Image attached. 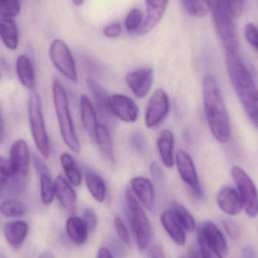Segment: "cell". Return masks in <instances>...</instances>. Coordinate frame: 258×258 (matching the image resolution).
Listing matches in <instances>:
<instances>
[{"label":"cell","instance_id":"obj_1","mask_svg":"<svg viewBox=\"0 0 258 258\" xmlns=\"http://www.w3.org/2000/svg\"><path fill=\"white\" fill-rule=\"evenodd\" d=\"M203 98L208 125L218 142L225 144L231 137L230 117L216 78L212 75L204 77Z\"/></svg>","mask_w":258,"mask_h":258},{"label":"cell","instance_id":"obj_2","mask_svg":"<svg viewBox=\"0 0 258 258\" xmlns=\"http://www.w3.org/2000/svg\"><path fill=\"white\" fill-rule=\"evenodd\" d=\"M226 66L233 89L251 122L258 128V89L239 53H227Z\"/></svg>","mask_w":258,"mask_h":258},{"label":"cell","instance_id":"obj_3","mask_svg":"<svg viewBox=\"0 0 258 258\" xmlns=\"http://www.w3.org/2000/svg\"><path fill=\"white\" fill-rule=\"evenodd\" d=\"M9 159L12 176L6 183L8 192L10 195H19L27 186L30 168V150L24 140L18 139L12 144Z\"/></svg>","mask_w":258,"mask_h":258},{"label":"cell","instance_id":"obj_4","mask_svg":"<svg viewBox=\"0 0 258 258\" xmlns=\"http://www.w3.org/2000/svg\"><path fill=\"white\" fill-rule=\"evenodd\" d=\"M52 92L54 108L62 139L74 153H80V141L71 117L68 95L64 87L59 80H55L53 83Z\"/></svg>","mask_w":258,"mask_h":258},{"label":"cell","instance_id":"obj_5","mask_svg":"<svg viewBox=\"0 0 258 258\" xmlns=\"http://www.w3.org/2000/svg\"><path fill=\"white\" fill-rule=\"evenodd\" d=\"M209 7L217 33L226 52H238L239 40L234 16L232 15L225 0H209Z\"/></svg>","mask_w":258,"mask_h":258},{"label":"cell","instance_id":"obj_6","mask_svg":"<svg viewBox=\"0 0 258 258\" xmlns=\"http://www.w3.org/2000/svg\"><path fill=\"white\" fill-rule=\"evenodd\" d=\"M125 197L129 221L138 248L141 251H144L148 248L151 242V224L132 189H126Z\"/></svg>","mask_w":258,"mask_h":258},{"label":"cell","instance_id":"obj_7","mask_svg":"<svg viewBox=\"0 0 258 258\" xmlns=\"http://www.w3.org/2000/svg\"><path fill=\"white\" fill-rule=\"evenodd\" d=\"M28 116L36 148L45 159H48L51 153V146L44 121L42 101L38 94H33L29 98Z\"/></svg>","mask_w":258,"mask_h":258},{"label":"cell","instance_id":"obj_8","mask_svg":"<svg viewBox=\"0 0 258 258\" xmlns=\"http://www.w3.org/2000/svg\"><path fill=\"white\" fill-rule=\"evenodd\" d=\"M231 174L243 209L248 216L255 218L258 215V192L255 184L246 171L240 167H233Z\"/></svg>","mask_w":258,"mask_h":258},{"label":"cell","instance_id":"obj_9","mask_svg":"<svg viewBox=\"0 0 258 258\" xmlns=\"http://www.w3.org/2000/svg\"><path fill=\"white\" fill-rule=\"evenodd\" d=\"M49 56L56 69L72 82L78 81L75 60L68 45L60 39L51 42L49 48Z\"/></svg>","mask_w":258,"mask_h":258},{"label":"cell","instance_id":"obj_10","mask_svg":"<svg viewBox=\"0 0 258 258\" xmlns=\"http://www.w3.org/2000/svg\"><path fill=\"white\" fill-rule=\"evenodd\" d=\"M176 163L179 175L183 183L189 188L195 198L201 200L203 197V189L190 155L184 150H179L176 156Z\"/></svg>","mask_w":258,"mask_h":258},{"label":"cell","instance_id":"obj_11","mask_svg":"<svg viewBox=\"0 0 258 258\" xmlns=\"http://www.w3.org/2000/svg\"><path fill=\"white\" fill-rule=\"evenodd\" d=\"M169 110V99L166 92L163 89H157L152 95L147 104L145 113L146 126L149 128L157 126L165 119Z\"/></svg>","mask_w":258,"mask_h":258},{"label":"cell","instance_id":"obj_12","mask_svg":"<svg viewBox=\"0 0 258 258\" xmlns=\"http://www.w3.org/2000/svg\"><path fill=\"white\" fill-rule=\"evenodd\" d=\"M110 110L113 116L125 122H135L139 116V109L136 103L128 97L122 95L110 96Z\"/></svg>","mask_w":258,"mask_h":258},{"label":"cell","instance_id":"obj_13","mask_svg":"<svg viewBox=\"0 0 258 258\" xmlns=\"http://www.w3.org/2000/svg\"><path fill=\"white\" fill-rule=\"evenodd\" d=\"M125 81L129 89L137 98H145L153 85V69L146 67L132 71L127 74Z\"/></svg>","mask_w":258,"mask_h":258},{"label":"cell","instance_id":"obj_14","mask_svg":"<svg viewBox=\"0 0 258 258\" xmlns=\"http://www.w3.org/2000/svg\"><path fill=\"white\" fill-rule=\"evenodd\" d=\"M168 2L169 0H145L147 14L138 34H147L159 24L165 15Z\"/></svg>","mask_w":258,"mask_h":258},{"label":"cell","instance_id":"obj_15","mask_svg":"<svg viewBox=\"0 0 258 258\" xmlns=\"http://www.w3.org/2000/svg\"><path fill=\"white\" fill-rule=\"evenodd\" d=\"M218 207L224 213L230 216H236L243 209L239 192L232 186H224L217 196Z\"/></svg>","mask_w":258,"mask_h":258},{"label":"cell","instance_id":"obj_16","mask_svg":"<svg viewBox=\"0 0 258 258\" xmlns=\"http://www.w3.org/2000/svg\"><path fill=\"white\" fill-rule=\"evenodd\" d=\"M198 233L209 245L219 251L221 254L227 252L228 244L227 239L216 224L212 221H206L200 227Z\"/></svg>","mask_w":258,"mask_h":258},{"label":"cell","instance_id":"obj_17","mask_svg":"<svg viewBox=\"0 0 258 258\" xmlns=\"http://www.w3.org/2000/svg\"><path fill=\"white\" fill-rule=\"evenodd\" d=\"M161 223L168 236L177 245L183 246L186 244L185 230L172 210L166 211L161 215Z\"/></svg>","mask_w":258,"mask_h":258},{"label":"cell","instance_id":"obj_18","mask_svg":"<svg viewBox=\"0 0 258 258\" xmlns=\"http://www.w3.org/2000/svg\"><path fill=\"white\" fill-rule=\"evenodd\" d=\"M131 188L139 201L149 210L154 206L155 192L153 183L144 177H135L131 180Z\"/></svg>","mask_w":258,"mask_h":258},{"label":"cell","instance_id":"obj_19","mask_svg":"<svg viewBox=\"0 0 258 258\" xmlns=\"http://www.w3.org/2000/svg\"><path fill=\"white\" fill-rule=\"evenodd\" d=\"M54 182L55 197L62 207L67 211L74 210L77 204V197L71 183L62 175L57 176Z\"/></svg>","mask_w":258,"mask_h":258},{"label":"cell","instance_id":"obj_20","mask_svg":"<svg viewBox=\"0 0 258 258\" xmlns=\"http://www.w3.org/2000/svg\"><path fill=\"white\" fill-rule=\"evenodd\" d=\"M29 232L27 223L23 221H15L8 223L4 227V236L8 243L18 248L23 245Z\"/></svg>","mask_w":258,"mask_h":258},{"label":"cell","instance_id":"obj_21","mask_svg":"<svg viewBox=\"0 0 258 258\" xmlns=\"http://www.w3.org/2000/svg\"><path fill=\"white\" fill-rule=\"evenodd\" d=\"M80 110L83 127L88 135L95 139V133L99 124L98 123L96 113L90 100L85 95L80 97Z\"/></svg>","mask_w":258,"mask_h":258},{"label":"cell","instance_id":"obj_22","mask_svg":"<svg viewBox=\"0 0 258 258\" xmlns=\"http://www.w3.org/2000/svg\"><path fill=\"white\" fill-rule=\"evenodd\" d=\"M174 135L168 129L162 131L157 139L158 151L162 163L167 168H171L174 165Z\"/></svg>","mask_w":258,"mask_h":258},{"label":"cell","instance_id":"obj_23","mask_svg":"<svg viewBox=\"0 0 258 258\" xmlns=\"http://www.w3.org/2000/svg\"><path fill=\"white\" fill-rule=\"evenodd\" d=\"M66 232L68 237L76 245L86 243L89 237V230L82 218L72 216L67 220Z\"/></svg>","mask_w":258,"mask_h":258},{"label":"cell","instance_id":"obj_24","mask_svg":"<svg viewBox=\"0 0 258 258\" xmlns=\"http://www.w3.org/2000/svg\"><path fill=\"white\" fill-rule=\"evenodd\" d=\"M16 71L21 84L28 89H32L36 85L34 69L27 56L20 55L16 60Z\"/></svg>","mask_w":258,"mask_h":258},{"label":"cell","instance_id":"obj_25","mask_svg":"<svg viewBox=\"0 0 258 258\" xmlns=\"http://www.w3.org/2000/svg\"><path fill=\"white\" fill-rule=\"evenodd\" d=\"M86 83L89 86V90L95 98V102L101 112V114L103 116H105V118H110V116H113L109 105L110 96H109L104 88L92 79H88L86 80Z\"/></svg>","mask_w":258,"mask_h":258},{"label":"cell","instance_id":"obj_26","mask_svg":"<svg viewBox=\"0 0 258 258\" xmlns=\"http://www.w3.org/2000/svg\"><path fill=\"white\" fill-rule=\"evenodd\" d=\"M0 38L9 49L16 50L18 48V28L12 18H0Z\"/></svg>","mask_w":258,"mask_h":258},{"label":"cell","instance_id":"obj_27","mask_svg":"<svg viewBox=\"0 0 258 258\" xmlns=\"http://www.w3.org/2000/svg\"><path fill=\"white\" fill-rule=\"evenodd\" d=\"M95 142L98 144L100 150L104 157L110 162H115L114 148L111 135L107 127L103 125H98L95 136Z\"/></svg>","mask_w":258,"mask_h":258},{"label":"cell","instance_id":"obj_28","mask_svg":"<svg viewBox=\"0 0 258 258\" xmlns=\"http://www.w3.org/2000/svg\"><path fill=\"white\" fill-rule=\"evenodd\" d=\"M86 183L92 197L98 203H103L107 196V188L102 177L89 171L86 174Z\"/></svg>","mask_w":258,"mask_h":258},{"label":"cell","instance_id":"obj_29","mask_svg":"<svg viewBox=\"0 0 258 258\" xmlns=\"http://www.w3.org/2000/svg\"><path fill=\"white\" fill-rule=\"evenodd\" d=\"M60 163L63 167L68 181L74 186H80L82 181L81 173H80L74 158L68 153H62L60 155Z\"/></svg>","mask_w":258,"mask_h":258},{"label":"cell","instance_id":"obj_30","mask_svg":"<svg viewBox=\"0 0 258 258\" xmlns=\"http://www.w3.org/2000/svg\"><path fill=\"white\" fill-rule=\"evenodd\" d=\"M39 183H40L41 200L45 206H49L52 203L55 197L54 182H53L51 179L50 171L39 174Z\"/></svg>","mask_w":258,"mask_h":258},{"label":"cell","instance_id":"obj_31","mask_svg":"<svg viewBox=\"0 0 258 258\" xmlns=\"http://www.w3.org/2000/svg\"><path fill=\"white\" fill-rule=\"evenodd\" d=\"M186 12L196 18H203L210 11L209 0H181Z\"/></svg>","mask_w":258,"mask_h":258},{"label":"cell","instance_id":"obj_32","mask_svg":"<svg viewBox=\"0 0 258 258\" xmlns=\"http://www.w3.org/2000/svg\"><path fill=\"white\" fill-rule=\"evenodd\" d=\"M27 212L24 203L16 200H7L0 204V213L7 218H21Z\"/></svg>","mask_w":258,"mask_h":258},{"label":"cell","instance_id":"obj_33","mask_svg":"<svg viewBox=\"0 0 258 258\" xmlns=\"http://www.w3.org/2000/svg\"><path fill=\"white\" fill-rule=\"evenodd\" d=\"M171 210L174 212L177 219L180 221L185 230L190 232V233L195 230V220L184 206H181L178 203H174L171 207Z\"/></svg>","mask_w":258,"mask_h":258},{"label":"cell","instance_id":"obj_34","mask_svg":"<svg viewBox=\"0 0 258 258\" xmlns=\"http://www.w3.org/2000/svg\"><path fill=\"white\" fill-rule=\"evenodd\" d=\"M19 0H0V18H12L21 12Z\"/></svg>","mask_w":258,"mask_h":258},{"label":"cell","instance_id":"obj_35","mask_svg":"<svg viewBox=\"0 0 258 258\" xmlns=\"http://www.w3.org/2000/svg\"><path fill=\"white\" fill-rule=\"evenodd\" d=\"M143 13L138 9H133L125 18V27L129 33L138 32L143 24Z\"/></svg>","mask_w":258,"mask_h":258},{"label":"cell","instance_id":"obj_36","mask_svg":"<svg viewBox=\"0 0 258 258\" xmlns=\"http://www.w3.org/2000/svg\"><path fill=\"white\" fill-rule=\"evenodd\" d=\"M198 241L203 258H223L221 253L209 245L199 233Z\"/></svg>","mask_w":258,"mask_h":258},{"label":"cell","instance_id":"obj_37","mask_svg":"<svg viewBox=\"0 0 258 258\" xmlns=\"http://www.w3.org/2000/svg\"><path fill=\"white\" fill-rule=\"evenodd\" d=\"M114 227L117 236L123 243L128 245L130 243L131 237L128 227L125 225L124 221L119 217L116 216L114 218Z\"/></svg>","mask_w":258,"mask_h":258},{"label":"cell","instance_id":"obj_38","mask_svg":"<svg viewBox=\"0 0 258 258\" xmlns=\"http://www.w3.org/2000/svg\"><path fill=\"white\" fill-rule=\"evenodd\" d=\"M245 37L251 47L258 51V27L253 23H248L245 28Z\"/></svg>","mask_w":258,"mask_h":258},{"label":"cell","instance_id":"obj_39","mask_svg":"<svg viewBox=\"0 0 258 258\" xmlns=\"http://www.w3.org/2000/svg\"><path fill=\"white\" fill-rule=\"evenodd\" d=\"M12 176V169H11L9 159H5L0 156V186L4 187L8 180Z\"/></svg>","mask_w":258,"mask_h":258},{"label":"cell","instance_id":"obj_40","mask_svg":"<svg viewBox=\"0 0 258 258\" xmlns=\"http://www.w3.org/2000/svg\"><path fill=\"white\" fill-rule=\"evenodd\" d=\"M83 221L87 226L89 232L94 231L98 224V218L94 210L86 209L83 214Z\"/></svg>","mask_w":258,"mask_h":258},{"label":"cell","instance_id":"obj_41","mask_svg":"<svg viewBox=\"0 0 258 258\" xmlns=\"http://www.w3.org/2000/svg\"><path fill=\"white\" fill-rule=\"evenodd\" d=\"M131 142L137 151L141 153H145L146 150H147L145 138L141 132H135L131 138Z\"/></svg>","mask_w":258,"mask_h":258},{"label":"cell","instance_id":"obj_42","mask_svg":"<svg viewBox=\"0 0 258 258\" xmlns=\"http://www.w3.org/2000/svg\"><path fill=\"white\" fill-rule=\"evenodd\" d=\"M225 2L234 18L240 16L243 11L245 0H225Z\"/></svg>","mask_w":258,"mask_h":258},{"label":"cell","instance_id":"obj_43","mask_svg":"<svg viewBox=\"0 0 258 258\" xmlns=\"http://www.w3.org/2000/svg\"><path fill=\"white\" fill-rule=\"evenodd\" d=\"M122 27L119 23H113L104 27L103 33L108 38H115L122 33Z\"/></svg>","mask_w":258,"mask_h":258},{"label":"cell","instance_id":"obj_44","mask_svg":"<svg viewBox=\"0 0 258 258\" xmlns=\"http://www.w3.org/2000/svg\"><path fill=\"white\" fill-rule=\"evenodd\" d=\"M224 225L227 234L232 239H236L239 236V228L233 221H230V220H226L224 222Z\"/></svg>","mask_w":258,"mask_h":258},{"label":"cell","instance_id":"obj_45","mask_svg":"<svg viewBox=\"0 0 258 258\" xmlns=\"http://www.w3.org/2000/svg\"><path fill=\"white\" fill-rule=\"evenodd\" d=\"M33 159L35 168H36L38 174H42V173L48 172V171H50L46 164H45L39 156H35L34 155Z\"/></svg>","mask_w":258,"mask_h":258},{"label":"cell","instance_id":"obj_46","mask_svg":"<svg viewBox=\"0 0 258 258\" xmlns=\"http://www.w3.org/2000/svg\"><path fill=\"white\" fill-rule=\"evenodd\" d=\"M97 258H113V257L108 248H101L98 251Z\"/></svg>","mask_w":258,"mask_h":258},{"label":"cell","instance_id":"obj_47","mask_svg":"<svg viewBox=\"0 0 258 258\" xmlns=\"http://www.w3.org/2000/svg\"><path fill=\"white\" fill-rule=\"evenodd\" d=\"M151 258H165L162 248L158 246H155L152 250Z\"/></svg>","mask_w":258,"mask_h":258},{"label":"cell","instance_id":"obj_48","mask_svg":"<svg viewBox=\"0 0 258 258\" xmlns=\"http://www.w3.org/2000/svg\"><path fill=\"white\" fill-rule=\"evenodd\" d=\"M5 138V125L3 122V118H2L1 114H0V144L3 143V140Z\"/></svg>","mask_w":258,"mask_h":258},{"label":"cell","instance_id":"obj_49","mask_svg":"<svg viewBox=\"0 0 258 258\" xmlns=\"http://www.w3.org/2000/svg\"><path fill=\"white\" fill-rule=\"evenodd\" d=\"M38 258H54V254L49 251H42Z\"/></svg>","mask_w":258,"mask_h":258},{"label":"cell","instance_id":"obj_50","mask_svg":"<svg viewBox=\"0 0 258 258\" xmlns=\"http://www.w3.org/2000/svg\"><path fill=\"white\" fill-rule=\"evenodd\" d=\"M73 3L75 6H81L85 3V0H72Z\"/></svg>","mask_w":258,"mask_h":258},{"label":"cell","instance_id":"obj_51","mask_svg":"<svg viewBox=\"0 0 258 258\" xmlns=\"http://www.w3.org/2000/svg\"><path fill=\"white\" fill-rule=\"evenodd\" d=\"M3 186H0V195H1V192H2V191H3Z\"/></svg>","mask_w":258,"mask_h":258}]
</instances>
